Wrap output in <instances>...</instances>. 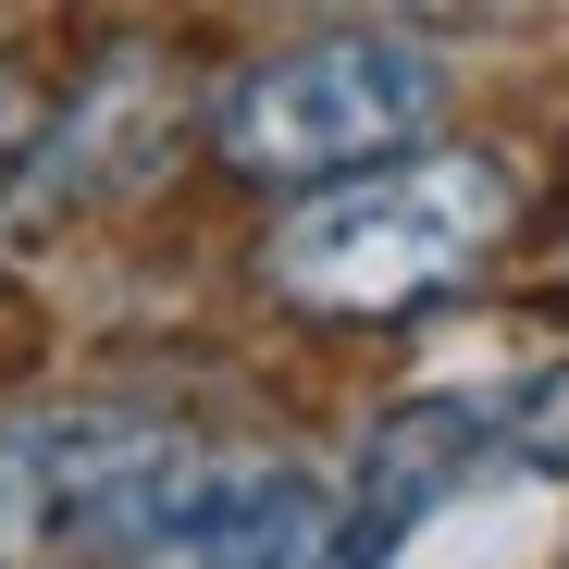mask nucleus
Segmentation results:
<instances>
[{"instance_id": "nucleus-3", "label": "nucleus", "mask_w": 569, "mask_h": 569, "mask_svg": "<svg viewBox=\"0 0 569 569\" xmlns=\"http://www.w3.org/2000/svg\"><path fill=\"white\" fill-rule=\"evenodd\" d=\"M496 458H532V470H557L569 458V385H532V397H421V409H397V421H371V446H359V545H397V532H421L458 483H483Z\"/></svg>"}, {"instance_id": "nucleus-4", "label": "nucleus", "mask_w": 569, "mask_h": 569, "mask_svg": "<svg viewBox=\"0 0 569 569\" xmlns=\"http://www.w3.org/2000/svg\"><path fill=\"white\" fill-rule=\"evenodd\" d=\"M161 446L149 409H112V397H87V409H13L0 421V569H50L87 545V520L112 508V483Z\"/></svg>"}, {"instance_id": "nucleus-2", "label": "nucleus", "mask_w": 569, "mask_h": 569, "mask_svg": "<svg viewBox=\"0 0 569 569\" xmlns=\"http://www.w3.org/2000/svg\"><path fill=\"white\" fill-rule=\"evenodd\" d=\"M446 112V62L409 38H310V50H272L223 87V161L248 186H322L409 149Z\"/></svg>"}, {"instance_id": "nucleus-5", "label": "nucleus", "mask_w": 569, "mask_h": 569, "mask_svg": "<svg viewBox=\"0 0 569 569\" xmlns=\"http://www.w3.org/2000/svg\"><path fill=\"white\" fill-rule=\"evenodd\" d=\"M223 569H359V545H347V520H335V496H322V483L272 470L260 508H248V520H236V545H223Z\"/></svg>"}, {"instance_id": "nucleus-1", "label": "nucleus", "mask_w": 569, "mask_h": 569, "mask_svg": "<svg viewBox=\"0 0 569 569\" xmlns=\"http://www.w3.org/2000/svg\"><path fill=\"white\" fill-rule=\"evenodd\" d=\"M508 223H520L508 161L496 149H446V161H397V173L347 186V199L298 211L260 260H272L284 298H310V310H409L433 284H458Z\"/></svg>"}]
</instances>
